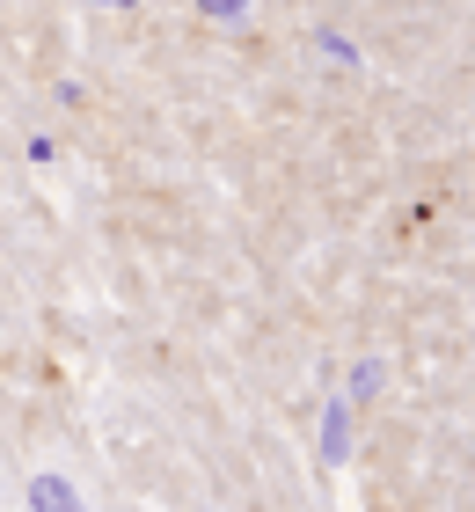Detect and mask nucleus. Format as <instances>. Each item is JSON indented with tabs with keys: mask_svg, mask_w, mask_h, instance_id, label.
<instances>
[{
	"mask_svg": "<svg viewBox=\"0 0 475 512\" xmlns=\"http://www.w3.org/2000/svg\"><path fill=\"white\" fill-rule=\"evenodd\" d=\"M380 381H388V374H380V366L366 359V366H359V374H351V395H359V403H373V395H380Z\"/></svg>",
	"mask_w": 475,
	"mask_h": 512,
	"instance_id": "obj_3",
	"label": "nucleus"
},
{
	"mask_svg": "<svg viewBox=\"0 0 475 512\" xmlns=\"http://www.w3.org/2000/svg\"><path fill=\"white\" fill-rule=\"evenodd\" d=\"M30 505L37 512H81V498H74V483H66V476H37L30 483Z\"/></svg>",
	"mask_w": 475,
	"mask_h": 512,
	"instance_id": "obj_1",
	"label": "nucleus"
},
{
	"mask_svg": "<svg viewBox=\"0 0 475 512\" xmlns=\"http://www.w3.org/2000/svg\"><path fill=\"white\" fill-rule=\"evenodd\" d=\"M351 454V417H344V403H329L322 410V461H344Z\"/></svg>",
	"mask_w": 475,
	"mask_h": 512,
	"instance_id": "obj_2",
	"label": "nucleus"
}]
</instances>
